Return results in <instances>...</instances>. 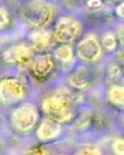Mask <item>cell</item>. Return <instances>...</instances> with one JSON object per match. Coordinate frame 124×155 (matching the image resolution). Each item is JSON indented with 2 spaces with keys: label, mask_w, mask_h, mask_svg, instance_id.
Here are the masks:
<instances>
[{
  "label": "cell",
  "mask_w": 124,
  "mask_h": 155,
  "mask_svg": "<svg viewBox=\"0 0 124 155\" xmlns=\"http://www.w3.org/2000/svg\"><path fill=\"white\" fill-rule=\"evenodd\" d=\"M20 15L29 25L42 28L51 21L53 17V9L44 0H31L22 7Z\"/></svg>",
  "instance_id": "obj_1"
},
{
  "label": "cell",
  "mask_w": 124,
  "mask_h": 155,
  "mask_svg": "<svg viewBox=\"0 0 124 155\" xmlns=\"http://www.w3.org/2000/svg\"><path fill=\"white\" fill-rule=\"evenodd\" d=\"M43 110L50 119L58 122L68 121L72 115L71 101L63 96H53L43 102Z\"/></svg>",
  "instance_id": "obj_2"
},
{
  "label": "cell",
  "mask_w": 124,
  "mask_h": 155,
  "mask_svg": "<svg viewBox=\"0 0 124 155\" xmlns=\"http://www.w3.org/2000/svg\"><path fill=\"white\" fill-rule=\"evenodd\" d=\"M25 95L23 83L16 78L4 79L0 83V99L7 104H13Z\"/></svg>",
  "instance_id": "obj_3"
},
{
  "label": "cell",
  "mask_w": 124,
  "mask_h": 155,
  "mask_svg": "<svg viewBox=\"0 0 124 155\" xmlns=\"http://www.w3.org/2000/svg\"><path fill=\"white\" fill-rule=\"evenodd\" d=\"M81 27L76 20L63 18L57 23L55 31V38L61 43H70L78 37Z\"/></svg>",
  "instance_id": "obj_4"
},
{
  "label": "cell",
  "mask_w": 124,
  "mask_h": 155,
  "mask_svg": "<svg viewBox=\"0 0 124 155\" xmlns=\"http://www.w3.org/2000/svg\"><path fill=\"white\" fill-rule=\"evenodd\" d=\"M37 112L35 108L30 104H23L15 110L12 114V122L16 128L27 131L36 124Z\"/></svg>",
  "instance_id": "obj_5"
},
{
  "label": "cell",
  "mask_w": 124,
  "mask_h": 155,
  "mask_svg": "<svg viewBox=\"0 0 124 155\" xmlns=\"http://www.w3.org/2000/svg\"><path fill=\"white\" fill-rule=\"evenodd\" d=\"M77 51L79 56L82 60L87 62H92L99 57L101 48L96 38L89 37L80 42L78 46Z\"/></svg>",
  "instance_id": "obj_6"
},
{
  "label": "cell",
  "mask_w": 124,
  "mask_h": 155,
  "mask_svg": "<svg viewBox=\"0 0 124 155\" xmlns=\"http://www.w3.org/2000/svg\"><path fill=\"white\" fill-rule=\"evenodd\" d=\"M32 54V49L25 44L12 47L4 53V59L7 62L17 63L26 62Z\"/></svg>",
  "instance_id": "obj_7"
},
{
  "label": "cell",
  "mask_w": 124,
  "mask_h": 155,
  "mask_svg": "<svg viewBox=\"0 0 124 155\" xmlns=\"http://www.w3.org/2000/svg\"><path fill=\"white\" fill-rule=\"evenodd\" d=\"M53 66V60L49 55H41L34 60L32 71L36 77L44 78L51 73Z\"/></svg>",
  "instance_id": "obj_8"
},
{
  "label": "cell",
  "mask_w": 124,
  "mask_h": 155,
  "mask_svg": "<svg viewBox=\"0 0 124 155\" xmlns=\"http://www.w3.org/2000/svg\"><path fill=\"white\" fill-rule=\"evenodd\" d=\"M60 131L58 122L52 119H47L42 123L38 130V136L42 140H49L55 138Z\"/></svg>",
  "instance_id": "obj_9"
},
{
  "label": "cell",
  "mask_w": 124,
  "mask_h": 155,
  "mask_svg": "<svg viewBox=\"0 0 124 155\" xmlns=\"http://www.w3.org/2000/svg\"><path fill=\"white\" fill-rule=\"evenodd\" d=\"M50 35L47 31H37L31 34L33 47L37 50H42L48 46Z\"/></svg>",
  "instance_id": "obj_10"
},
{
  "label": "cell",
  "mask_w": 124,
  "mask_h": 155,
  "mask_svg": "<svg viewBox=\"0 0 124 155\" xmlns=\"http://www.w3.org/2000/svg\"><path fill=\"white\" fill-rule=\"evenodd\" d=\"M110 100L115 104L124 106V86H115L110 89Z\"/></svg>",
  "instance_id": "obj_11"
},
{
  "label": "cell",
  "mask_w": 124,
  "mask_h": 155,
  "mask_svg": "<svg viewBox=\"0 0 124 155\" xmlns=\"http://www.w3.org/2000/svg\"><path fill=\"white\" fill-rule=\"evenodd\" d=\"M71 84L76 88H84L87 86L88 78L84 71H81L74 73L71 78Z\"/></svg>",
  "instance_id": "obj_12"
},
{
  "label": "cell",
  "mask_w": 124,
  "mask_h": 155,
  "mask_svg": "<svg viewBox=\"0 0 124 155\" xmlns=\"http://www.w3.org/2000/svg\"><path fill=\"white\" fill-rule=\"evenodd\" d=\"M55 55L57 59L62 62H68L72 58V50L68 46H62L57 48L55 51Z\"/></svg>",
  "instance_id": "obj_13"
},
{
  "label": "cell",
  "mask_w": 124,
  "mask_h": 155,
  "mask_svg": "<svg viewBox=\"0 0 124 155\" xmlns=\"http://www.w3.org/2000/svg\"><path fill=\"white\" fill-rule=\"evenodd\" d=\"M77 153L79 154H99L100 152L95 146L87 144L81 146Z\"/></svg>",
  "instance_id": "obj_14"
},
{
  "label": "cell",
  "mask_w": 124,
  "mask_h": 155,
  "mask_svg": "<svg viewBox=\"0 0 124 155\" xmlns=\"http://www.w3.org/2000/svg\"><path fill=\"white\" fill-rule=\"evenodd\" d=\"M103 46L105 49H108V50H112L116 47V43L115 37L112 34H107L102 39Z\"/></svg>",
  "instance_id": "obj_15"
},
{
  "label": "cell",
  "mask_w": 124,
  "mask_h": 155,
  "mask_svg": "<svg viewBox=\"0 0 124 155\" xmlns=\"http://www.w3.org/2000/svg\"><path fill=\"white\" fill-rule=\"evenodd\" d=\"M9 23V15L5 9L0 8V30L5 28Z\"/></svg>",
  "instance_id": "obj_16"
},
{
  "label": "cell",
  "mask_w": 124,
  "mask_h": 155,
  "mask_svg": "<svg viewBox=\"0 0 124 155\" xmlns=\"http://www.w3.org/2000/svg\"><path fill=\"white\" fill-rule=\"evenodd\" d=\"M113 149L116 154H124V140H116L113 144Z\"/></svg>",
  "instance_id": "obj_17"
},
{
  "label": "cell",
  "mask_w": 124,
  "mask_h": 155,
  "mask_svg": "<svg viewBox=\"0 0 124 155\" xmlns=\"http://www.w3.org/2000/svg\"><path fill=\"white\" fill-rule=\"evenodd\" d=\"M88 5L92 8H97L102 5L101 0H89L88 2Z\"/></svg>",
  "instance_id": "obj_18"
},
{
  "label": "cell",
  "mask_w": 124,
  "mask_h": 155,
  "mask_svg": "<svg viewBox=\"0 0 124 155\" xmlns=\"http://www.w3.org/2000/svg\"><path fill=\"white\" fill-rule=\"evenodd\" d=\"M118 38L122 45L124 46V25L121 27V28L118 31Z\"/></svg>",
  "instance_id": "obj_19"
},
{
  "label": "cell",
  "mask_w": 124,
  "mask_h": 155,
  "mask_svg": "<svg viewBox=\"0 0 124 155\" xmlns=\"http://www.w3.org/2000/svg\"><path fill=\"white\" fill-rule=\"evenodd\" d=\"M117 14L120 17L124 18V3L120 5L119 6L117 7V10H116Z\"/></svg>",
  "instance_id": "obj_20"
}]
</instances>
